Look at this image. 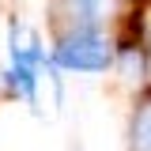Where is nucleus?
Returning <instances> with one entry per match:
<instances>
[{
    "instance_id": "nucleus-2",
    "label": "nucleus",
    "mask_w": 151,
    "mask_h": 151,
    "mask_svg": "<svg viewBox=\"0 0 151 151\" xmlns=\"http://www.w3.org/2000/svg\"><path fill=\"white\" fill-rule=\"evenodd\" d=\"M8 57H12V64H27V68H42L45 60H53V57H45L38 30L27 27L23 19H12V27H8Z\"/></svg>"
},
{
    "instance_id": "nucleus-5",
    "label": "nucleus",
    "mask_w": 151,
    "mask_h": 151,
    "mask_svg": "<svg viewBox=\"0 0 151 151\" xmlns=\"http://www.w3.org/2000/svg\"><path fill=\"white\" fill-rule=\"evenodd\" d=\"M129 151H151V98H144L129 121Z\"/></svg>"
},
{
    "instance_id": "nucleus-1",
    "label": "nucleus",
    "mask_w": 151,
    "mask_h": 151,
    "mask_svg": "<svg viewBox=\"0 0 151 151\" xmlns=\"http://www.w3.org/2000/svg\"><path fill=\"white\" fill-rule=\"evenodd\" d=\"M53 64L64 72H106L113 64V42L102 30H68L53 45Z\"/></svg>"
},
{
    "instance_id": "nucleus-3",
    "label": "nucleus",
    "mask_w": 151,
    "mask_h": 151,
    "mask_svg": "<svg viewBox=\"0 0 151 151\" xmlns=\"http://www.w3.org/2000/svg\"><path fill=\"white\" fill-rule=\"evenodd\" d=\"M64 15L76 30H98V23L110 15V0H64Z\"/></svg>"
},
{
    "instance_id": "nucleus-4",
    "label": "nucleus",
    "mask_w": 151,
    "mask_h": 151,
    "mask_svg": "<svg viewBox=\"0 0 151 151\" xmlns=\"http://www.w3.org/2000/svg\"><path fill=\"white\" fill-rule=\"evenodd\" d=\"M4 87L23 98V102H30L38 106V68H27V64H8L4 68Z\"/></svg>"
}]
</instances>
